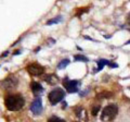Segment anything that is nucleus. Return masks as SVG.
Masks as SVG:
<instances>
[{
  "label": "nucleus",
  "instance_id": "1",
  "mask_svg": "<svg viewBox=\"0 0 130 122\" xmlns=\"http://www.w3.org/2000/svg\"><path fill=\"white\" fill-rule=\"evenodd\" d=\"M5 105L8 110L10 111H19L25 105V99L20 94L8 95L5 99Z\"/></svg>",
  "mask_w": 130,
  "mask_h": 122
},
{
  "label": "nucleus",
  "instance_id": "2",
  "mask_svg": "<svg viewBox=\"0 0 130 122\" xmlns=\"http://www.w3.org/2000/svg\"><path fill=\"white\" fill-rule=\"evenodd\" d=\"M117 113H118V107H117V105H115V104L107 105L102 110V113H101V120L105 121V122L112 121V120L115 119Z\"/></svg>",
  "mask_w": 130,
  "mask_h": 122
},
{
  "label": "nucleus",
  "instance_id": "3",
  "mask_svg": "<svg viewBox=\"0 0 130 122\" xmlns=\"http://www.w3.org/2000/svg\"><path fill=\"white\" fill-rule=\"evenodd\" d=\"M65 97V92L63 88H60V87H56L54 89H52V91L49 93L48 95V98H49V101H50V104L52 106L56 105L58 103H60L61 100Z\"/></svg>",
  "mask_w": 130,
  "mask_h": 122
},
{
  "label": "nucleus",
  "instance_id": "4",
  "mask_svg": "<svg viewBox=\"0 0 130 122\" xmlns=\"http://www.w3.org/2000/svg\"><path fill=\"white\" fill-rule=\"evenodd\" d=\"M26 70L32 76H39L44 72V68L39 63H30L27 66Z\"/></svg>",
  "mask_w": 130,
  "mask_h": 122
},
{
  "label": "nucleus",
  "instance_id": "5",
  "mask_svg": "<svg viewBox=\"0 0 130 122\" xmlns=\"http://www.w3.org/2000/svg\"><path fill=\"white\" fill-rule=\"evenodd\" d=\"M73 122H88V115L86 109L83 107H77L75 109V119Z\"/></svg>",
  "mask_w": 130,
  "mask_h": 122
},
{
  "label": "nucleus",
  "instance_id": "6",
  "mask_svg": "<svg viewBox=\"0 0 130 122\" xmlns=\"http://www.w3.org/2000/svg\"><path fill=\"white\" fill-rule=\"evenodd\" d=\"M63 85L68 93L78 92V82L75 80H68V78H65L63 80Z\"/></svg>",
  "mask_w": 130,
  "mask_h": 122
},
{
  "label": "nucleus",
  "instance_id": "7",
  "mask_svg": "<svg viewBox=\"0 0 130 122\" xmlns=\"http://www.w3.org/2000/svg\"><path fill=\"white\" fill-rule=\"evenodd\" d=\"M30 110L36 116H38V115H40V113L42 112V100H41V97L40 96L36 97V98L34 99V101L31 103Z\"/></svg>",
  "mask_w": 130,
  "mask_h": 122
},
{
  "label": "nucleus",
  "instance_id": "8",
  "mask_svg": "<svg viewBox=\"0 0 130 122\" xmlns=\"http://www.w3.org/2000/svg\"><path fill=\"white\" fill-rule=\"evenodd\" d=\"M19 81L15 76H9L3 82L1 83V87L2 88H6V89H9V88H14L16 85H18Z\"/></svg>",
  "mask_w": 130,
  "mask_h": 122
},
{
  "label": "nucleus",
  "instance_id": "9",
  "mask_svg": "<svg viewBox=\"0 0 130 122\" xmlns=\"http://www.w3.org/2000/svg\"><path fill=\"white\" fill-rule=\"evenodd\" d=\"M30 89H31L32 94H34L36 97H38V96L43 92V87H42L38 82H31V84H30Z\"/></svg>",
  "mask_w": 130,
  "mask_h": 122
},
{
  "label": "nucleus",
  "instance_id": "10",
  "mask_svg": "<svg viewBox=\"0 0 130 122\" xmlns=\"http://www.w3.org/2000/svg\"><path fill=\"white\" fill-rule=\"evenodd\" d=\"M44 81L48 83V84H50V85H54L58 83V76H56L55 74H49V75H46L44 76Z\"/></svg>",
  "mask_w": 130,
  "mask_h": 122
},
{
  "label": "nucleus",
  "instance_id": "11",
  "mask_svg": "<svg viewBox=\"0 0 130 122\" xmlns=\"http://www.w3.org/2000/svg\"><path fill=\"white\" fill-rule=\"evenodd\" d=\"M96 62H98V69H96V71H101L104 68V66L109 64V61L108 60H105V59H99Z\"/></svg>",
  "mask_w": 130,
  "mask_h": 122
},
{
  "label": "nucleus",
  "instance_id": "12",
  "mask_svg": "<svg viewBox=\"0 0 130 122\" xmlns=\"http://www.w3.org/2000/svg\"><path fill=\"white\" fill-rule=\"evenodd\" d=\"M68 64H70V60H68V59H64V60H62V61H61V62L58 64V69L62 70V69L66 68Z\"/></svg>",
  "mask_w": 130,
  "mask_h": 122
},
{
  "label": "nucleus",
  "instance_id": "13",
  "mask_svg": "<svg viewBox=\"0 0 130 122\" xmlns=\"http://www.w3.org/2000/svg\"><path fill=\"white\" fill-rule=\"evenodd\" d=\"M74 59L76 60V61H83V62H88V58L87 57H85V56H83V55H76L75 57H74Z\"/></svg>",
  "mask_w": 130,
  "mask_h": 122
},
{
  "label": "nucleus",
  "instance_id": "14",
  "mask_svg": "<svg viewBox=\"0 0 130 122\" xmlns=\"http://www.w3.org/2000/svg\"><path fill=\"white\" fill-rule=\"evenodd\" d=\"M47 122H66V121H65V120H63V119H61V118H59V117L52 116V117H50V118H49Z\"/></svg>",
  "mask_w": 130,
  "mask_h": 122
},
{
  "label": "nucleus",
  "instance_id": "15",
  "mask_svg": "<svg viewBox=\"0 0 130 122\" xmlns=\"http://www.w3.org/2000/svg\"><path fill=\"white\" fill-rule=\"evenodd\" d=\"M61 17H58V18H55V19H52V20H50V21H48V25H52V24H55V23H59V22H61Z\"/></svg>",
  "mask_w": 130,
  "mask_h": 122
},
{
  "label": "nucleus",
  "instance_id": "16",
  "mask_svg": "<svg viewBox=\"0 0 130 122\" xmlns=\"http://www.w3.org/2000/svg\"><path fill=\"white\" fill-rule=\"evenodd\" d=\"M100 108H101L100 105H95L94 107L92 108V115H93V116H96L98 112H99V110H100Z\"/></svg>",
  "mask_w": 130,
  "mask_h": 122
},
{
  "label": "nucleus",
  "instance_id": "17",
  "mask_svg": "<svg viewBox=\"0 0 130 122\" xmlns=\"http://www.w3.org/2000/svg\"><path fill=\"white\" fill-rule=\"evenodd\" d=\"M108 66H109V67H112V68H116V67H117V64H116V63H111V62H109Z\"/></svg>",
  "mask_w": 130,
  "mask_h": 122
},
{
  "label": "nucleus",
  "instance_id": "18",
  "mask_svg": "<svg viewBox=\"0 0 130 122\" xmlns=\"http://www.w3.org/2000/svg\"><path fill=\"white\" fill-rule=\"evenodd\" d=\"M130 44V40H129V42H127V43H126V45H129Z\"/></svg>",
  "mask_w": 130,
  "mask_h": 122
}]
</instances>
